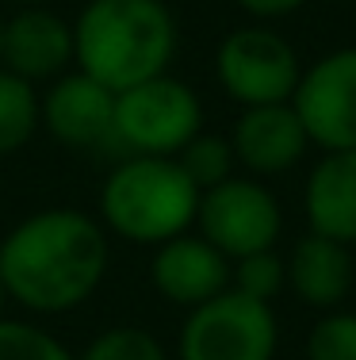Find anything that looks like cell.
Instances as JSON below:
<instances>
[{"label": "cell", "mask_w": 356, "mask_h": 360, "mask_svg": "<svg viewBox=\"0 0 356 360\" xmlns=\"http://www.w3.org/2000/svg\"><path fill=\"white\" fill-rule=\"evenodd\" d=\"M112 245L100 219L77 207H42L0 242V284L8 303L31 314H65L96 295Z\"/></svg>", "instance_id": "6da1fadb"}, {"label": "cell", "mask_w": 356, "mask_h": 360, "mask_svg": "<svg viewBox=\"0 0 356 360\" xmlns=\"http://www.w3.org/2000/svg\"><path fill=\"white\" fill-rule=\"evenodd\" d=\"M176 42L180 31L165 0H88L73 20V70L123 92L169 73Z\"/></svg>", "instance_id": "7a4b0ae2"}, {"label": "cell", "mask_w": 356, "mask_h": 360, "mask_svg": "<svg viewBox=\"0 0 356 360\" xmlns=\"http://www.w3.org/2000/svg\"><path fill=\"white\" fill-rule=\"evenodd\" d=\"M199 195L176 158L126 153L100 188V222L123 242L157 250L196 226Z\"/></svg>", "instance_id": "3957f363"}, {"label": "cell", "mask_w": 356, "mask_h": 360, "mask_svg": "<svg viewBox=\"0 0 356 360\" xmlns=\"http://www.w3.org/2000/svg\"><path fill=\"white\" fill-rule=\"evenodd\" d=\"M203 131V104L188 81L173 73L150 77L115 92V146L123 153L176 158Z\"/></svg>", "instance_id": "277c9868"}, {"label": "cell", "mask_w": 356, "mask_h": 360, "mask_svg": "<svg viewBox=\"0 0 356 360\" xmlns=\"http://www.w3.org/2000/svg\"><path fill=\"white\" fill-rule=\"evenodd\" d=\"M279 319L272 303L226 288L192 307L176 338V360H276Z\"/></svg>", "instance_id": "5b68a950"}, {"label": "cell", "mask_w": 356, "mask_h": 360, "mask_svg": "<svg viewBox=\"0 0 356 360\" xmlns=\"http://www.w3.org/2000/svg\"><path fill=\"white\" fill-rule=\"evenodd\" d=\"M215 77L218 89L237 108H265V104H291L295 84L303 77L299 50L279 31L265 27H237L215 50Z\"/></svg>", "instance_id": "8992f818"}, {"label": "cell", "mask_w": 356, "mask_h": 360, "mask_svg": "<svg viewBox=\"0 0 356 360\" xmlns=\"http://www.w3.org/2000/svg\"><path fill=\"white\" fill-rule=\"evenodd\" d=\"M196 234H203L218 253L242 261L249 253L276 250L284 234V207L261 176H230L199 195Z\"/></svg>", "instance_id": "52a82bcc"}, {"label": "cell", "mask_w": 356, "mask_h": 360, "mask_svg": "<svg viewBox=\"0 0 356 360\" xmlns=\"http://www.w3.org/2000/svg\"><path fill=\"white\" fill-rule=\"evenodd\" d=\"M291 108L322 153L356 150V46H337L303 65Z\"/></svg>", "instance_id": "ba28073f"}, {"label": "cell", "mask_w": 356, "mask_h": 360, "mask_svg": "<svg viewBox=\"0 0 356 360\" xmlns=\"http://www.w3.org/2000/svg\"><path fill=\"white\" fill-rule=\"evenodd\" d=\"M42 131L70 150L115 146V92L92 81L88 73L70 70L46 84L39 96Z\"/></svg>", "instance_id": "9c48e42d"}, {"label": "cell", "mask_w": 356, "mask_h": 360, "mask_svg": "<svg viewBox=\"0 0 356 360\" xmlns=\"http://www.w3.org/2000/svg\"><path fill=\"white\" fill-rule=\"evenodd\" d=\"M0 70L31 84L54 81L73 70V20L46 4L15 8L0 31Z\"/></svg>", "instance_id": "30bf717a"}, {"label": "cell", "mask_w": 356, "mask_h": 360, "mask_svg": "<svg viewBox=\"0 0 356 360\" xmlns=\"http://www.w3.org/2000/svg\"><path fill=\"white\" fill-rule=\"evenodd\" d=\"M230 276H234V261L192 230L161 242L154 250V261H150V280H154L157 295L184 307V311L223 295L230 288Z\"/></svg>", "instance_id": "8fae6325"}, {"label": "cell", "mask_w": 356, "mask_h": 360, "mask_svg": "<svg viewBox=\"0 0 356 360\" xmlns=\"http://www.w3.org/2000/svg\"><path fill=\"white\" fill-rule=\"evenodd\" d=\"M230 146L237 165L249 176H279L307 158L310 139L291 104H265L242 108V115L234 119Z\"/></svg>", "instance_id": "7c38bea8"}, {"label": "cell", "mask_w": 356, "mask_h": 360, "mask_svg": "<svg viewBox=\"0 0 356 360\" xmlns=\"http://www.w3.org/2000/svg\"><path fill=\"white\" fill-rule=\"evenodd\" d=\"M356 264L352 250L334 238H322L315 230L299 238L287 253V288L315 311H337L352 295Z\"/></svg>", "instance_id": "4fadbf2b"}, {"label": "cell", "mask_w": 356, "mask_h": 360, "mask_svg": "<svg viewBox=\"0 0 356 360\" xmlns=\"http://www.w3.org/2000/svg\"><path fill=\"white\" fill-rule=\"evenodd\" d=\"M307 226L341 245H356V150L322 153L303 184Z\"/></svg>", "instance_id": "5bb4252c"}, {"label": "cell", "mask_w": 356, "mask_h": 360, "mask_svg": "<svg viewBox=\"0 0 356 360\" xmlns=\"http://www.w3.org/2000/svg\"><path fill=\"white\" fill-rule=\"evenodd\" d=\"M42 131L39 89L23 77L0 70V158L27 150V142Z\"/></svg>", "instance_id": "9a60e30c"}, {"label": "cell", "mask_w": 356, "mask_h": 360, "mask_svg": "<svg viewBox=\"0 0 356 360\" xmlns=\"http://www.w3.org/2000/svg\"><path fill=\"white\" fill-rule=\"evenodd\" d=\"M176 161H180V169L188 173V180L199 188V192L230 180L234 169H237L230 139H226V134H207V131H199L196 139L184 146V150L176 153Z\"/></svg>", "instance_id": "2e32d148"}, {"label": "cell", "mask_w": 356, "mask_h": 360, "mask_svg": "<svg viewBox=\"0 0 356 360\" xmlns=\"http://www.w3.org/2000/svg\"><path fill=\"white\" fill-rule=\"evenodd\" d=\"M77 360H169V353L146 326H107L81 349Z\"/></svg>", "instance_id": "e0dca14e"}, {"label": "cell", "mask_w": 356, "mask_h": 360, "mask_svg": "<svg viewBox=\"0 0 356 360\" xmlns=\"http://www.w3.org/2000/svg\"><path fill=\"white\" fill-rule=\"evenodd\" d=\"M0 360H77V353L35 322L0 319Z\"/></svg>", "instance_id": "ac0fdd59"}, {"label": "cell", "mask_w": 356, "mask_h": 360, "mask_svg": "<svg viewBox=\"0 0 356 360\" xmlns=\"http://www.w3.org/2000/svg\"><path fill=\"white\" fill-rule=\"evenodd\" d=\"M230 288L249 299H261V303H272L279 291L287 288V261L276 250L242 257V261H234Z\"/></svg>", "instance_id": "d6986e66"}, {"label": "cell", "mask_w": 356, "mask_h": 360, "mask_svg": "<svg viewBox=\"0 0 356 360\" xmlns=\"http://www.w3.org/2000/svg\"><path fill=\"white\" fill-rule=\"evenodd\" d=\"M307 360H356V311H326L307 333Z\"/></svg>", "instance_id": "ffe728a7"}, {"label": "cell", "mask_w": 356, "mask_h": 360, "mask_svg": "<svg viewBox=\"0 0 356 360\" xmlns=\"http://www.w3.org/2000/svg\"><path fill=\"white\" fill-rule=\"evenodd\" d=\"M245 15L261 23H272V20H284V15H295L299 8H307L310 0H234Z\"/></svg>", "instance_id": "44dd1931"}, {"label": "cell", "mask_w": 356, "mask_h": 360, "mask_svg": "<svg viewBox=\"0 0 356 360\" xmlns=\"http://www.w3.org/2000/svg\"><path fill=\"white\" fill-rule=\"evenodd\" d=\"M4 307H8V291H4V284H0V319H8Z\"/></svg>", "instance_id": "7402d4cb"}, {"label": "cell", "mask_w": 356, "mask_h": 360, "mask_svg": "<svg viewBox=\"0 0 356 360\" xmlns=\"http://www.w3.org/2000/svg\"><path fill=\"white\" fill-rule=\"evenodd\" d=\"M8 4H15V8H27V4H46V0H8Z\"/></svg>", "instance_id": "603a6c76"}, {"label": "cell", "mask_w": 356, "mask_h": 360, "mask_svg": "<svg viewBox=\"0 0 356 360\" xmlns=\"http://www.w3.org/2000/svg\"><path fill=\"white\" fill-rule=\"evenodd\" d=\"M0 31H4V20H0Z\"/></svg>", "instance_id": "cb8c5ba5"}]
</instances>
